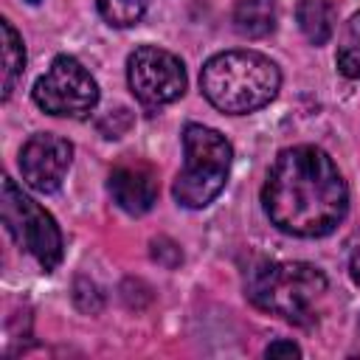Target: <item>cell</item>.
<instances>
[{"label": "cell", "instance_id": "1", "mask_svg": "<svg viewBox=\"0 0 360 360\" xmlns=\"http://www.w3.org/2000/svg\"><path fill=\"white\" fill-rule=\"evenodd\" d=\"M270 222L292 236L315 239L332 233L349 208V188L335 160L309 143L281 149L262 186Z\"/></svg>", "mask_w": 360, "mask_h": 360}, {"label": "cell", "instance_id": "2", "mask_svg": "<svg viewBox=\"0 0 360 360\" xmlns=\"http://www.w3.org/2000/svg\"><path fill=\"white\" fill-rule=\"evenodd\" d=\"M281 87L278 65L259 51H222L200 70L202 96L228 115L262 110Z\"/></svg>", "mask_w": 360, "mask_h": 360}, {"label": "cell", "instance_id": "3", "mask_svg": "<svg viewBox=\"0 0 360 360\" xmlns=\"http://www.w3.org/2000/svg\"><path fill=\"white\" fill-rule=\"evenodd\" d=\"M245 295L270 315L309 326L318 321L326 276L309 262H259L245 276Z\"/></svg>", "mask_w": 360, "mask_h": 360}, {"label": "cell", "instance_id": "4", "mask_svg": "<svg viewBox=\"0 0 360 360\" xmlns=\"http://www.w3.org/2000/svg\"><path fill=\"white\" fill-rule=\"evenodd\" d=\"M183 152L186 160L172 186V194L183 208H205L228 183L233 146L222 132L211 127L186 124Z\"/></svg>", "mask_w": 360, "mask_h": 360}, {"label": "cell", "instance_id": "5", "mask_svg": "<svg viewBox=\"0 0 360 360\" xmlns=\"http://www.w3.org/2000/svg\"><path fill=\"white\" fill-rule=\"evenodd\" d=\"M0 214L6 231L14 236L20 248H25L45 273H51L62 262V233L53 217L34 202L11 177H3L0 188Z\"/></svg>", "mask_w": 360, "mask_h": 360}, {"label": "cell", "instance_id": "6", "mask_svg": "<svg viewBox=\"0 0 360 360\" xmlns=\"http://www.w3.org/2000/svg\"><path fill=\"white\" fill-rule=\"evenodd\" d=\"M31 96L34 104L48 115L84 118L98 101V84L76 56L62 53L37 79Z\"/></svg>", "mask_w": 360, "mask_h": 360}, {"label": "cell", "instance_id": "7", "mask_svg": "<svg viewBox=\"0 0 360 360\" xmlns=\"http://www.w3.org/2000/svg\"><path fill=\"white\" fill-rule=\"evenodd\" d=\"M127 82L143 107H163L186 93V68L174 53L141 45L127 59Z\"/></svg>", "mask_w": 360, "mask_h": 360}, {"label": "cell", "instance_id": "8", "mask_svg": "<svg viewBox=\"0 0 360 360\" xmlns=\"http://www.w3.org/2000/svg\"><path fill=\"white\" fill-rule=\"evenodd\" d=\"M73 160V143L53 132L31 135L20 149V172L25 186L39 194H51L62 186Z\"/></svg>", "mask_w": 360, "mask_h": 360}, {"label": "cell", "instance_id": "9", "mask_svg": "<svg viewBox=\"0 0 360 360\" xmlns=\"http://www.w3.org/2000/svg\"><path fill=\"white\" fill-rule=\"evenodd\" d=\"M115 205L132 217L146 214L158 202V172L143 160H124L110 172L107 183Z\"/></svg>", "mask_w": 360, "mask_h": 360}, {"label": "cell", "instance_id": "10", "mask_svg": "<svg viewBox=\"0 0 360 360\" xmlns=\"http://www.w3.org/2000/svg\"><path fill=\"white\" fill-rule=\"evenodd\" d=\"M295 20L301 34L312 45H326L335 34V3L332 0H301L295 6Z\"/></svg>", "mask_w": 360, "mask_h": 360}, {"label": "cell", "instance_id": "11", "mask_svg": "<svg viewBox=\"0 0 360 360\" xmlns=\"http://www.w3.org/2000/svg\"><path fill=\"white\" fill-rule=\"evenodd\" d=\"M233 28L248 39H262L276 28V0H239Z\"/></svg>", "mask_w": 360, "mask_h": 360}, {"label": "cell", "instance_id": "12", "mask_svg": "<svg viewBox=\"0 0 360 360\" xmlns=\"http://www.w3.org/2000/svg\"><path fill=\"white\" fill-rule=\"evenodd\" d=\"M0 31H3V101H8L25 70V48H22V37L8 20L0 22Z\"/></svg>", "mask_w": 360, "mask_h": 360}, {"label": "cell", "instance_id": "13", "mask_svg": "<svg viewBox=\"0 0 360 360\" xmlns=\"http://www.w3.org/2000/svg\"><path fill=\"white\" fill-rule=\"evenodd\" d=\"M335 65L346 79H360V11L349 17V22L340 34Z\"/></svg>", "mask_w": 360, "mask_h": 360}, {"label": "cell", "instance_id": "14", "mask_svg": "<svg viewBox=\"0 0 360 360\" xmlns=\"http://www.w3.org/2000/svg\"><path fill=\"white\" fill-rule=\"evenodd\" d=\"M96 6H98V14L115 28L135 25L146 11V0H96Z\"/></svg>", "mask_w": 360, "mask_h": 360}, {"label": "cell", "instance_id": "15", "mask_svg": "<svg viewBox=\"0 0 360 360\" xmlns=\"http://www.w3.org/2000/svg\"><path fill=\"white\" fill-rule=\"evenodd\" d=\"M73 301H76V307L82 312H90V315H96L101 309V304H104L101 290L90 278H76V284H73Z\"/></svg>", "mask_w": 360, "mask_h": 360}, {"label": "cell", "instance_id": "16", "mask_svg": "<svg viewBox=\"0 0 360 360\" xmlns=\"http://www.w3.org/2000/svg\"><path fill=\"white\" fill-rule=\"evenodd\" d=\"M152 259L160 262L163 267H177L183 262V250L169 236H158V239H152Z\"/></svg>", "mask_w": 360, "mask_h": 360}, {"label": "cell", "instance_id": "17", "mask_svg": "<svg viewBox=\"0 0 360 360\" xmlns=\"http://www.w3.org/2000/svg\"><path fill=\"white\" fill-rule=\"evenodd\" d=\"M267 357H301V346L292 343V340H273L267 349H264Z\"/></svg>", "mask_w": 360, "mask_h": 360}, {"label": "cell", "instance_id": "18", "mask_svg": "<svg viewBox=\"0 0 360 360\" xmlns=\"http://www.w3.org/2000/svg\"><path fill=\"white\" fill-rule=\"evenodd\" d=\"M349 273H352V278H354V284L360 287V250L352 256V262H349Z\"/></svg>", "mask_w": 360, "mask_h": 360}, {"label": "cell", "instance_id": "19", "mask_svg": "<svg viewBox=\"0 0 360 360\" xmlns=\"http://www.w3.org/2000/svg\"><path fill=\"white\" fill-rule=\"evenodd\" d=\"M31 3H39V0H31Z\"/></svg>", "mask_w": 360, "mask_h": 360}]
</instances>
